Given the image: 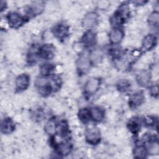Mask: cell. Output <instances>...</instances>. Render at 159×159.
Wrapping results in <instances>:
<instances>
[{
  "label": "cell",
  "mask_w": 159,
  "mask_h": 159,
  "mask_svg": "<svg viewBox=\"0 0 159 159\" xmlns=\"http://www.w3.org/2000/svg\"><path fill=\"white\" fill-rule=\"evenodd\" d=\"M155 41L156 39L155 36L152 35H148L143 40V46L146 49H150L155 45Z\"/></svg>",
  "instance_id": "13"
},
{
  "label": "cell",
  "mask_w": 159,
  "mask_h": 159,
  "mask_svg": "<svg viewBox=\"0 0 159 159\" xmlns=\"http://www.w3.org/2000/svg\"><path fill=\"white\" fill-rule=\"evenodd\" d=\"M129 86V83L126 80H121L119 82L118 88L120 91L126 90Z\"/></svg>",
  "instance_id": "24"
},
{
  "label": "cell",
  "mask_w": 159,
  "mask_h": 159,
  "mask_svg": "<svg viewBox=\"0 0 159 159\" xmlns=\"http://www.w3.org/2000/svg\"><path fill=\"white\" fill-rule=\"evenodd\" d=\"M143 99V95L142 94L140 93H137L135 94L134 95H133L130 100V104L131 106H134V107H136L139 105H140Z\"/></svg>",
  "instance_id": "14"
},
{
  "label": "cell",
  "mask_w": 159,
  "mask_h": 159,
  "mask_svg": "<svg viewBox=\"0 0 159 159\" xmlns=\"http://www.w3.org/2000/svg\"><path fill=\"white\" fill-rule=\"evenodd\" d=\"M54 48L52 45H46L42 47L40 50V56L45 59H50L53 56Z\"/></svg>",
  "instance_id": "6"
},
{
  "label": "cell",
  "mask_w": 159,
  "mask_h": 159,
  "mask_svg": "<svg viewBox=\"0 0 159 159\" xmlns=\"http://www.w3.org/2000/svg\"><path fill=\"white\" fill-rule=\"evenodd\" d=\"M123 37V32L119 29L112 30L110 33V39L114 43H119Z\"/></svg>",
  "instance_id": "8"
},
{
  "label": "cell",
  "mask_w": 159,
  "mask_h": 159,
  "mask_svg": "<svg viewBox=\"0 0 159 159\" xmlns=\"http://www.w3.org/2000/svg\"><path fill=\"white\" fill-rule=\"evenodd\" d=\"M43 9V5L42 2H35L30 6V11L34 14L40 13Z\"/></svg>",
  "instance_id": "16"
},
{
  "label": "cell",
  "mask_w": 159,
  "mask_h": 159,
  "mask_svg": "<svg viewBox=\"0 0 159 159\" xmlns=\"http://www.w3.org/2000/svg\"><path fill=\"white\" fill-rule=\"evenodd\" d=\"M9 24L13 27H18L23 23L22 18L17 13H10L7 16Z\"/></svg>",
  "instance_id": "3"
},
{
  "label": "cell",
  "mask_w": 159,
  "mask_h": 159,
  "mask_svg": "<svg viewBox=\"0 0 159 159\" xmlns=\"http://www.w3.org/2000/svg\"><path fill=\"white\" fill-rule=\"evenodd\" d=\"M79 119L83 122H86L90 117V111L87 109H82L78 112Z\"/></svg>",
  "instance_id": "17"
},
{
  "label": "cell",
  "mask_w": 159,
  "mask_h": 159,
  "mask_svg": "<svg viewBox=\"0 0 159 159\" xmlns=\"http://www.w3.org/2000/svg\"><path fill=\"white\" fill-rule=\"evenodd\" d=\"M97 20V15L94 12L89 13L84 18V24L86 27H92L93 26Z\"/></svg>",
  "instance_id": "9"
},
{
  "label": "cell",
  "mask_w": 159,
  "mask_h": 159,
  "mask_svg": "<svg viewBox=\"0 0 159 159\" xmlns=\"http://www.w3.org/2000/svg\"><path fill=\"white\" fill-rule=\"evenodd\" d=\"M70 150H71V147L69 143H61L57 147L58 152L62 155H67L68 153H70Z\"/></svg>",
  "instance_id": "15"
},
{
  "label": "cell",
  "mask_w": 159,
  "mask_h": 159,
  "mask_svg": "<svg viewBox=\"0 0 159 159\" xmlns=\"http://www.w3.org/2000/svg\"><path fill=\"white\" fill-rule=\"evenodd\" d=\"M86 140L91 144H96L100 140V132L99 130L94 127H91L86 132Z\"/></svg>",
  "instance_id": "1"
},
{
  "label": "cell",
  "mask_w": 159,
  "mask_h": 159,
  "mask_svg": "<svg viewBox=\"0 0 159 159\" xmlns=\"http://www.w3.org/2000/svg\"><path fill=\"white\" fill-rule=\"evenodd\" d=\"M134 153V155L135 157L142 158L145 157L146 151L145 148L143 146H139L135 148Z\"/></svg>",
  "instance_id": "18"
},
{
  "label": "cell",
  "mask_w": 159,
  "mask_h": 159,
  "mask_svg": "<svg viewBox=\"0 0 159 159\" xmlns=\"http://www.w3.org/2000/svg\"><path fill=\"white\" fill-rule=\"evenodd\" d=\"M45 130L48 134H53L55 131V124L53 120L48 121L45 125Z\"/></svg>",
  "instance_id": "21"
},
{
  "label": "cell",
  "mask_w": 159,
  "mask_h": 159,
  "mask_svg": "<svg viewBox=\"0 0 159 159\" xmlns=\"http://www.w3.org/2000/svg\"><path fill=\"white\" fill-rule=\"evenodd\" d=\"M53 67L50 64H45L43 65L41 68V73L43 75H48L50 71L52 70Z\"/></svg>",
  "instance_id": "22"
},
{
  "label": "cell",
  "mask_w": 159,
  "mask_h": 159,
  "mask_svg": "<svg viewBox=\"0 0 159 159\" xmlns=\"http://www.w3.org/2000/svg\"><path fill=\"white\" fill-rule=\"evenodd\" d=\"M66 32H67V29L65 26L63 25H59L55 29V30H54L55 34L58 37H64L66 35Z\"/></svg>",
  "instance_id": "19"
},
{
  "label": "cell",
  "mask_w": 159,
  "mask_h": 159,
  "mask_svg": "<svg viewBox=\"0 0 159 159\" xmlns=\"http://www.w3.org/2000/svg\"><path fill=\"white\" fill-rule=\"evenodd\" d=\"M14 129V124L10 119H4L1 123V131L4 134H9Z\"/></svg>",
  "instance_id": "7"
},
{
  "label": "cell",
  "mask_w": 159,
  "mask_h": 159,
  "mask_svg": "<svg viewBox=\"0 0 159 159\" xmlns=\"http://www.w3.org/2000/svg\"><path fill=\"white\" fill-rule=\"evenodd\" d=\"M77 65L78 69L81 71H86L89 67V59L88 53L87 52H83L79 57L77 61Z\"/></svg>",
  "instance_id": "2"
},
{
  "label": "cell",
  "mask_w": 159,
  "mask_h": 159,
  "mask_svg": "<svg viewBox=\"0 0 159 159\" xmlns=\"http://www.w3.org/2000/svg\"><path fill=\"white\" fill-rule=\"evenodd\" d=\"M158 12H153L148 17V21L151 24H158Z\"/></svg>",
  "instance_id": "23"
},
{
  "label": "cell",
  "mask_w": 159,
  "mask_h": 159,
  "mask_svg": "<svg viewBox=\"0 0 159 159\" xmlns=\"http://www.w3.org/2000/svg\"><path fill=\"white\" fill-rule=\"evenodd\" d=\"M29 76L25 74L20 75L16 79V81L17 88L20 90L26 89L29 85Z\"/></svg>",
  "instance_id": "4"
},
{
  "label": "cell",
  "mask_w": 159,
  "mask_h": 159,
  "mask_svg": "<svg viewBox=\"0 0 159 159\" xmlns=\"http://www.w3.org/2000/svg\"><path fill=\"white\" fill-rule=\"evenodd\" d=\"M99 86V81L97 78H91L90 80H88L87 82L86 86H85V89L88 93H95Z\"/></svg>",
  "instance_id": "5"
},
{
  "label": "cell",
  "mask_w": 159,
  "mask_h": 159,
  "mask_svg": "<svg viewBox=\"0 0 159 159\" xmlns=\"http://www.w3.org/2000/svg\"><path fill=\"white\" fill-rule=\"evenodd\" d=\"M129 128L133 132H137L140 129V122L137 119L131 120L129 123Z\"/></svg>",
  "instance_id": "20"
},
{
  "label": "cell",
  "mask_w": 159,
  "mask_h": 159,
  "mask_svg": "<svg viewBox=\"0 0 159 159\" xmlns=\"http://www.w3.org/2000/svg\"><path fill=\"white\" fill-rule=\"evenodd\" d=\"M95 42V34L89 31L85 34L83 37V43L86 45H92Z\"/></svg>",
  "instance_id": "11"
},
{
  "label": "cell",
  "mask_w": 159,
  "mask_h": 159,
  "mask_svg": "<svg viewBox=\"0 0 159 159\" xmlns=\"http://www.w3.org/2000/svg\"><path fill=\"white\" fill-rule=\"evenodd\" d=\"M137 81L138 83L142 85V86H145L147 84V83L149 81V75L148 73L145 71H141L138 75H137Z\"/></svg>",
  "instance_id": "10"
},
{
  "label": "cell",
  "mask_w": 159,
  "mask_h": 159,
  "mask_svg": "<svg viewBox=\"0 0 159 159\" xmlns=\"http://www.w3.org/2000/svg\"><path fill=\"white\" fill-rule=\"evenodd\" d=\"M91 115L92 116L94 120L96 121H100L102 119L104 114L103 112L101 109H100L98 107H93L92 108L91 112H90Z\"/></svg>",
  "instance_id": "12"
},
{
  "label": "cell",
  "mask_w": 159,
  "mask_h": 159,
  "mask_svg": "<svg viewBox=\"0 0 159 159\" xmlns=\"http://www.w3.org/2000/svg\"><path fill=\"white\" fill-rule=\"evenodd\" d=\"M159 152V147L157 142L154 143L150 147V152L152 154H158Z\"/></svg>",
  "instance_id": "25"
},
{
  "label": "cell",
  "mask_w": 159,
  "mask_h": 159,
  "mask_svg": "<svg viewBox=\"0 0 159 159\" xmlns=\"http://www.w3.org/2000/svg\"><path fill=\"white\" fill-rule=\"evenodd\" d=\"M152 94L157 95L158 94V87L157 86L153 87L152 88Z\"/></svg>",
  "instance_id": "26"
}]
</instances>
